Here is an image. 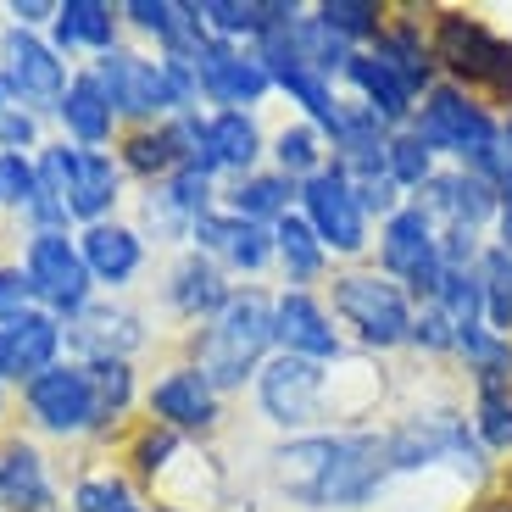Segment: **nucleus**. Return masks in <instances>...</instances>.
Segmentation results:
<instances>
[{
	"mask_svg": "<svg viewBox=\"0 0 512 512\" xmlns=\"http://www.w3.org/2000/svg\"><path fill=\"white\" fill-rule=\"evenodd\" d=\"M435 307L451 318V329L468 334L485 323V284H479V268H446V279H440L435 290Z\"/></svg>",
	"mask_w": 512,
	"mask_h": 512,
	"instance_id": "obj_39",
	"label": "nucleus"
},
{
	"mask_svg": "<svg viewBox=\"0 0 512 512\" xmlns=\"http://www.w3.org/2000/svg\"><path fill=\"white\" fill-rule=\"evenodd\" d=\"M56 6H62V0H6L0 17H6L12 28H34V34H45L51 17H56Z\"/></svg>",
	"mask_w": 512,
	"mask_h": 512,
	"instance_id": "obj_45",
	"label": "nucleus"
},
{
	"mask_svg": "<svg viewBox=\"0 0 512 512\" xmlns=\"http://www.w3.org/2000/svg\"><path fill=\"white\" fill-rule=\"evenodd\" d=\"M468 384H474L468 423H474L479 446L490 457H512V373H474Z\"/></svg>",
	"mask_w": 512,
	"mask_h": 512,
	"instance_id": "obj_33",
	"label": "nucleus"
},
{
	"mask_svg": "<svg viewBox=\"0 0 512 512\" xmlns=\"http://www.w3.org/2000/svg\"><path fill=\"white\" fill-rule=\"evenodd\" d=\"M151 512H201V507H167V501H156Z\"/></svg>",
	"mask_w": 512,
	"mask_h": 512,
	"instance_id": "obj_49",
	"label": "nucleus"
},
{
	"mask_svg": "<svg viewBox=\"0 0 512 512\" xmlns=\"http://www.w3.org/2000/svg\"><path fill=\"white\" fill-rule=\"evenodd\" d=\"M45 117L23 112V106H6L0 112V151H12V156H34L39 145H45Z\"/></svg>",
	"mask_w": 512,
	"mask_h": 512,
	"instance_id": "obj_43",
	"label": "nucleus"
},
{
	"mask_svg": "<svg viewBox=\"0 0 512 512\" xmlns=\"http://www.w3.org/2000/svg\"><path fill=\"white\" fill-rule=\"evenodd\" d=\"M39 195V173H34V156H12V151H0V212L6 218H23L28 206H34Z\"/></svg>",
	"mask_w": 512,
	"mask_h": 512,
	"instance_id": "obj_41",
	"label": "nucleus"
},
{
	"mask_svg": "<svg viewBox=\"0 0 512 512\" xmlns=\"http://www.w3.org/2000/svg\"><path fill=\"white\" fill-rule=\"evenodd\" d=\"M384 457L390 474H435V468H457L468 485L490 479V451L479 446L468 412L451 401H423V407L401 412L384 429Z\"/></svg>",
	"mask_w": 512,
	"mask_h": 512,
	"instance_id": "obj_4",
	"label": "nucleus"
},
{
	"mask_svg": "<svg viewBox=\"0 0 512 512\" xmlns=\"http://www.w3.org/2000/svg\"><path fill=\"white\" fill-rule=\"evenodd\" d=\"M407 128H412V134H418V140L429 145V151H435L446 167H468V173H479V179H490V184L507 173L501 112H496V106H485L479 95L446 84V78H440L435 90L418 101V112H412Z\"/></svg>",
	"mask_w": 512,
	"mask_h": 512,
	"instance_id": "obj_3",
	"label": "nucleus"
},
{
	"mask_svg": "<svg viewBox=\"0 0 512 512\" xmlns=\"http://www.w3.org/2000/svg\"><path fill=\"white\" fill-rule=\"evenodd\" d=\"M123 512H151V507H145V501H134V507H123Z\"/></svg>",
	"mask_w": 512,
	"mask_h": 512,
	"instance_id": "obj_50",
	"label": "nucleus"
},
{
	"mask_svg": "<svg viewBox=\"0 0 512 512\" xmlns=\"http://www.w3.org/2000/svg\"><path fill=\"white\" fill-rule=\"evenodd\" d=\"M507 496H512V479H507Z\"/></svg>",
	"mask_w": 512,
	"mask_h": 512,
	"instance_id": "obj_51",
	"label": "nucleus"
},
{
	"mask_svg": "<svg viewBox=\"0 0 512 512\" xmlns=\"http://www.w3.org/2000/svg\"><path fill=\"white\" fill-rule=\"evenodd\" d=\"M6 412H12V390L0 384V423H6Z\"/></svg>",
	"mask_w": 512,
	"mask_h": 512,
	"instance_id": "obj_47",
	"label": "nucleus"
},
{
	"mask_svg": "<svg viewBox=\"0 0 512 512\" xmlns=\"http://www.w3.org/2000/svg\"><path fill=\"white\" fill-rule=\"evenodd\" d=\"M412 351H423V357H457V329H451V318L435 307V301H423L418 312H412Z\"/></svg>",
	"mask_w": 512,
	"mask_h": 512,
	"instance_id": "obj_42",
	"label": "nucleus"
},
{
	"mask_svg": "<svg viewBox=\"0 0 512 512\" xmlns=\"http://www.w3.org/2000/svg\"><path fill=\"white\" fill-rule=\"evenodd\" d=\"M312 12L323 17V28H334V34L346 39L351 51H368L373 39H379L384 17H390V6H379V0H318Z\"/></svg>",
	"mask_w": 512,
	"mask_h": 512,
	"instance_id": "obj_37",
	"label": "nucleus"
},
{
	"mask_svg": "<svg viewBox=\"0 0 512 512\" xmlns=\"http://www.w3.org/2000/svg\"><path fill=\"white\" fill-rule=\"evenodd\" d=\"M429 23V56H435V73L446 84L468 95H490L496 106L512 112V39H501L485 17L457 12V6H440V12L423 17Z\"/></svg>",
	"mask_w": 512,
	"mask_h": 512,
	"instance_id": "obj_6",
	"label": "nucleus"
},
{
	"mask_svg": "<svg viewBox=\"0 0 512 512\" xmlns=\"http://www.w3.org/2000/svg\"><path fill=\"white\" fill-rule=\"evenodd\" d=\"M17 396V412H23V429L34 440H101V407H95V379L84 362H56L51 373L28 379Z\"/></svg>",
	"mask_w": 512,
	"mask_h": 512,
	"instance_id": "obj_8",
	"label": "nucleus"
},
{
	"mask_svg": "<svg viewBox=\"0 0 512 512\" xmlns=\"http://www.w3.org/2000/svg\"><path fill=\"white\" fill-rule=\"evenodd\" d=\"M6 329V340H12V390H23L28 379H39V373H51L56 362H67V334H62V318H51V312H23V318L0 323Z\"/></svg>",
	"mask_w": 512,
	"mask_h": 512,
	"instance_id": "obj_28",
	"label": "nucleus"
},
{
	"mask_svg": "<svg viewBox=\"0 0 512 512\" xmlns=\"http://www.w3.org/2000/svg\"><path fill=\"white\" fill-rule=\"evenodd\" d=\"M117 167H123L128 184H140V190H151V184H162L167 173H179L184 167V151L179 140H173V128L167 123H145V128H123L112 145Z\"/></svg>",
	"mask_w": 512,
	"mask_h": 512,
	"instance_id": "obj_29",
	"label": "nucleus"
},
{
	"mask_svg": "<svg viewBox=\"0 0 512 512\" xmlns=\"http://www.w3.org/2000/svg\"><path fill=\"white\" fill-rule=\"evenodd\" d=\"M62 334H67V362H134L156 340L151 312L123 301V295H95L73 323H62Z\"/></svg>",
	"mask_w": 512,
	"mask_h": 512,
	"instance_id": "obj_13",
	"label": "nucleus"
},
{
	"mask_svg": "<svg viewBox=\"0 0 512 512\" xmlns=\"http://www.w3.org/2000/svg\"><path fill=\"white\" fill-rule=\"evenodd\" d=\"M123 195H128V179H123V167H117V156L112 151H78L73 145V184H67V201H62L73 229L117 218Z\"/></svg>",
	"mask_w": 512,
	"mask_h": 512,
	"instance_id": "obj_26",
	"label": "nucleus"
},
{
	"mask_svg": "<svg viewBox=\"0 0 512 512\" xmlns=\"http://www.w3.org/2000/svg\"><path fill=\"white\" fill-rule=\"evenodd\" d=\"M145 418L162 423V429H173V435H184L190 446H201V440H212L223 429V396L212 390V379H206L195 362H167V368H156V379L145 384Z\"/></svg>",
	"mask_w": 512,
	"mask_h": 512,
	"instance_id": "obj_12",
	"label": "nucleus"
},
{
	"mask_svg": "<svg viewBox=\"0 0 512 512\" xmlns=\"http://www.w3.org/2000/svg\"><path fill=\"white\" fill-rule=\"evenodd\" d=\"M184 451H190V440L173 435V429H162V423L140 418L134 429H128L123 440V474L134 479L140 490H156L173 479V468L184 462Z\"/></svg>",
	"mask_w": 512,
	"mask_h": 512,
	"instance_id": "obj_32",
	"label": "nucleus"
},
{
	"mask_svg": "<svg viewBox=\"0 0 512 512\" xmlns=\"http://www.w3.org/2000/svg\"><path fill=\"white\" fill-rule=\"evenodd\" d=\"M501 140H507V151H512V112H501Z\"/></svg>",
	"mask_w": 512,
	"mask_h": 512,
	"instance_id": "obj_48",
	"label": "nucleus"
},
{
	"mask_svg": "<svg viewBox=\"0 0 512 512\" xmlns=\"http://www.w3.org/2000/svg\"><path fill=\"white\" fill-rule=\"evenodd\" d=\"M462 512H512V496H479V501H468Z\"/></svg>",
	"mask_w": 512,
	"mask_h": 512,
	"instance_id": "obj_46",
	"label": "nucleus"
},
{
	"mask_svg": "<svg viewBox=\"0 0 512 512\" xmlns=\"http://www.w3.org/2000/svg\"><path fill=\"white\" fill-rule=\"evenodd\" d=\"M295 212L312 223L318 245H323L329 256H340V262H362V256L373 251V223H368L362 201L351 195V184L340 179V167H334V162L301 184V195H295Z\"/></svg>",
	"mask_w": 512,
	"mask_h": 512,
	"instance_id": "obj_14",
	"label": "nucleus"
},
{
	"mask_svg": "<svg viewBox=\"0 0 512 512\" xmlns=\"http://www.w3.org/2000/svg\"><path fill=\"white\" fill-rule=\"evenodd\" d=\"M23 312H34V290H28V273L17 256L0 251V323L23 318Z\"/></svg>",
	"mask_w": 512,
	"mask_h": 512,
	"instance_id": "obj_44",
	"label": "nucleus"
},
{
	"mask_svg": "<svg viewBox=\"0 0 512 512\" xmlns=\"http://www.w3.org/2000/svg\"><path fill=\"white\" fill-rule=\"evenodd\" d=\"M140 501V485L117 468V462H90L78 468L73 485H67V507L73 512H123Z\"/></svg>",
	"mask_w": 512,
	"mask_h": 512,
	"instance_id": "obj_35",
	"label": "nucleus"
},
{
	"mask_svg": "<svg viewBox=\"0 0 512 512\" xmlns=\"http://www.w3.org/2000/svg\"><path fill=\"white\" fill-rule=\"evenodd\" d=\"M384 162H390V179L401 184V195H407V201L440 173V156L429 151L412 128H396V134L384 140Z\"/></svg>",
	"mask_w": 512,
	"mask_h": 512,
	"instance_id": "obj_38",
	"label": "nucleus"
},
{
	"mask_svg": "<svg viewBox=\"0 0 512 512\" xmlns=\"http://www.w3.org/2000/svg\"><path fill=\"white\" fill-rule=\"evenodd\" d=\"M373 256H379L373 268H379L384 279H396L418 307L423 301H435L440 279H446V256H440L435 218H429L418 201H407L390 223H379V245H373Z\"/></svg>",
	"mask_w": 512,
	"mask_h": 512,
	"instance_id": "obj_10",
	"label": "nucleus"
},
{
	"mask_svg": "<svg viewBox=\"0 0 512 512\" xmlns=\"http://www.w3.org/2000/svg\"><path fill=\"white\" fill-rule=\"evenodd\" d=\"M0 73H6V84H12V95H17L23 112H34V117L51 123L56 101H62V90H67V78H73L78 67H67L62 56L51 51L45 34L0 23Z\"/></svg>",
	"mask_w": 512,
	"mask_h": 512,
	"instance_id": "obj_15",
	"label": "nucleus"
},
{
	"mask_svg": "<svg viewBox=\"0 0 512 512\" xmlns=\"http://www.w3.org/2000/svg\"><path fill=\"white\" fill-rule=\"evenodd\" d=\"M390 479L384 429H318L268 451V485L295 512H362Z\"/></svg>",
	"mask_w": 512,
	"mask_h": 512,
	"instance_id": "obj_1",
	"label": "nucleus"
},
{
	"mask_svg": "<svg viewBox=\"0 0 512 512\" xmlns=\"http://www.w3.org/2000/svg\"><path fill=\"white\" fill-rule=\"evenodd\" d=\"M290 45H295V62L301 67H312V73H323L334 84V78H346V67H351V45L334 28H323V17L318 12H301L290 23Z\"/></svg>",
	"mask_w": 512,
	"mask_h": 512,
	"instance_id": "obj_36",
	"label": "nucleus"
},
{
	"mask_svg": "<svg viewBox=\"0 0 512 512\" xmlns=\"http://www.w3.org/2000/svg\"><path fill=\"white\" fill-rule=\"evenodd\" d=\"M295 195H301V184H295V179H284V173H273V167H256V173H245V179L223 184L218 206H223V212H234V218H245V223L273 229L279 218H290V212H295Z\"/></svg>",
	"mask_w": 512,
	"mask_h": 512,
	"instance_id": "obj_30",
	"label": "nucleus"
},
{
	"mask_svg": "<svg viewBox=\"0 0 512 512\" xmlns=\"http://www.w3.org/2000/svg\"><path fill=\"white\" fill-rule=\"evenodd\" d=\"M78 256H84V268H90L101 295H128L140 284L145 262H151V245L128 218H106L78 229Z\"/></svg>",
	"mask_w": 512,
	"mask_h": 512,
	"instance_id": "obj_19",
	"label": "nucleus"
},
{
	"mask_svg": "<svg viewBox=\"0 0 512 512\" xmlns=\"http://www.w3.org/2000/svg\"><path fill=\"white\" fill-rule=\"evenodd\" d=\"M256 167H268L262 112H206V156L195 162V173H206L212 184H234Z\"/></svg>",
	"mask_w": 512,
	"mask_h": 512,
	"instance_id": "obj_20",
	"label": "nucleus"
},
{
	"mask_svg": "<svg viewBox=\"0 0 512 512\" xmlns=\"http://www.w3.org/2000/svg\"><path fill=\"white\" fill-rule=\"evenodd\" d=\"M340 84H346L351 101L368 106V112L379 117V128H390V134H396V128H407L412 112H418V95H412L384 62H373V51L351 56V67H346V78H340Z\"/></svg>",
	"mask_w": 512,
	"mask_h": 512,
	"instance_id": "obj_27",
	"label": "nucleus"
},
{
	"mask_svg": "<svg viewBox=\"0 0 512 512\" xmlns=\"http://www.w3.org/2000/svg\"><path fill=\"white\" fill-rule=\"evenodd\" d=\"M45 39H51V51L67 67H84L123 45V12H117L112 0H62L51 28H45Z\"/></svg>",
	"mask_w": 512,
	"mask_h": 512,
	"instance_id": "obj_23",
	"label": "nucleus"
},
{
	"mask_svg": "<svg viewBox=\"0 0 512 512\" xmlns=\"http://www.w3.org/2000/svg\"><path fill=\"white\" fill-rule=\"evenodd\" d=\"M479 284H485V323L512 340V251L490 240L479 256Z\"/></svg>",
	"mask_w": 512,
	"mask_h": 512,
	"instance_id": "obj_40",
	"label": "nucleus"
},
{
	"mask_svg": "<svg viewBox=\"0 0 512 512\" xmlns=\"http://www.w3.org/2000/svg\"><path fill=\"white\" fill-rule=\"evenodd\" d=\"M195 90H201V112H262L273 90V73L251 45H229V39H201V51L190 56Z\"/></svg>",
	"mask_w": 512,
	"mask_h": 512,
	"instance_id": "obj_11",
	"label": "nucleus"
},
{
	"mask_svg": "<svg viewBox=\"0 0 512 512\" xmlns=\"http://www.w3.org/2000/svg\"><path fill=\"white\" fill-rule=\"evenodd\" d=\"M234 290H240V284H234L206 251H195V245H184V251L167 256L162 279H156V301H162V312L167 318H179V323H190V329H201V323L218 318V312L229 307Z\"/></svg>",
	"mask_w": 512,
	"mask_h": 512,
	"instance_id": "obj_16",
	"label": "nucleus"
},
{
	"mask_svg": "<svg viewBox=\"0 0 512 512\" xmlns=\"http://www.w3.org/2000/svg\"><path fill=\"white\" fill-rule=\"evenodd\" d=\"M273 346L284 357H307V362H346V334L334 329V312L318 290H279L273 295Z\"/></svg>",
	"mask_w": 512,
	"mask_h": 512,
	"instance_id": "obj_18",
	"label": "nucleus"
},
{
	"mask_svg": "<svg viewBox=\"0 0 512 512\" xmlns=\"http://www.w3.org/2000/svg\"><path fill=\"white\" fill-rule=\"evenodd\" d=\"M323 301H329L334 323H346L357 334L362 351H401L412 340V312H418V301L396 279H384L379 268L329 273Z\"/></svg>",
	"mask_w": 512,
	"mask_h": 512,
	"instance_id": "obj_7",
	"label": "nucleus"
},
{
	"mask_svg": "<svg viewBox=\"0 0 512 512\" xmlns=\"http://www.w3.org/2000/svg\"><path fill=\"white\" fill-rule=\"evenodd\" d=\"M268 167L284 173V179H295V184H307L312 173H323V167H329V140H323V128H312L307 117L279 123L268 134Z\"/></svg>",
	"mask_w": 512,
	"mask_h": 512,
	"instance_id": "obj_34",
	"label": "nucleus"
},
{
	"mask_svg": "<svg viewBox=\"0 0 512 512\" xmlns=\"http://www.w3.org/2000/svg\"><path fill=\"white\" fill-rule=\"evenodd\" d=\"M17 262H23V273H28L34 307L62 318V323H73L78 312L101 295L90 279V268H84V256H78V229L23 234V240H17Z\"/></svg>",
	"mask_w": 512,
	"mask_h": 512,
	"instance_id": "obj_9",
	"label": "nucleus"
},
{
	"mask_svg": "<svg viewBox=\"0 0 512 512\" xmlns=\"http://www.w3.org/2000/svg\"><path fill=\"white\" fill-rule=\"evenodd\" d=\"M412 201L435 218V229H496V184L468 173V167H440Z\"/></svg>",
	"mask_w": 512,
	"mask_h": 512,
	"instance_id": "obj_22",
	"label": "nucleus"
},
{
	"mask_svg": "<svg viewBox=\"0 0 512 512\" xmlns=\"http://www.w3.org/2000/svg\"><path fill=\"white\" fill-rule=\"evenodd\" d=\"M51 123H56V140L78 145V151H112L117 134H123V123H117L112 101H106V90L95 84L90 67H78V73L67 78V90H62V101H56Z\"/></svg>",
	"mask_w": 512,
	"mask_h": 512,
	"instance_id": "obj_24",
	"label": "nucleus"
},
{
	"mask_svg": "<svg viewBox=\"0 0 512 512\" xmlns=\"http://www.w3.org/2000/svg\"><path fill=\"white\" fill-rule=\"evenodd\" d=\"M334 368H340V362H334ZM334 368L329 362H307V357L273 351L268 368L256 373V384H251L256 412H262L284 440L290 435H318V429H329V423L357 429L346 396H340V379H346V373H334Z\"/></svg>",
	"mask_w": 512,
	"mask_h": 512,
	"instance_id": "obj_5",
	"label": "nucleus"
},
{
	"mask_svg": "<svg viewBox=\"0 0 512 512\" xmlns=\"http://www.w3.org/2000/svg\"><path fill=\"white\" fill-rule=\"evenodd\" d=\"M273 268L284 273V290H312V284H329V268L334 256L318 245L312 223L301 212L273 223Z\"/></svg>",
	"mask_w": 512,
	"mask_h": 512,
	"instance_id": "obj_31",
	"label": "nucleus"
},
{
	"mask_svg": "<svg viewBox=\"0 0 512 512\" xmlns=\"http://www.w3.org/2000/svg\"><path fill=\"white\" fill-rule=\"evenodd\" d=\"M51 451L28 429H0V512H67Z\"/></svg>",
	"mask_w": 512,
	"mask_h": 512,
	"instance_id": "obj_17",
	"label": "nucleus"
},
{
	"mask_svg": "<svg viewBox=\"0 0 512 512\" xmlns=\"http://www.w3.org/2000/svg\"><path fill=\"white\" fill-rule=\"evenodd\" d=\"M190 245L212 256L229 279H256V273L273 268V229L234 218V212H223V206H212L206 218H195Z\"/></svg>",
	"mask_w": 512,
	"mask_h": 512,
	"instance_id": "obj_21",
	"label": "nucleus"
},
{
	"mask_svg": "<svg viewBox=\"0 0 512 512\" xmlns=\"http://www.w3.org/2000/svg\"><path fill=\"white\" fill-rule=\"evenodd\" d=\"M373 51V62H384L390 67V73L401 78V84H407L412 95H429L440 84V73H435V56H429V23H423L418 12H390L384 17V28H379V39H373L368 45Z\"/></svg>",
	"mask_w": 512,
	"mask_h": 512,
	"instance_id": "obj_25",
	"label": "nucleus"
},
{
	"mask_svg": "<svg viewBox=\"0 0 512 512\" xmlns=\"http://www.w3.org/2000/svg\"><path fill=\"white\" fill-rule=\"evenodd\" d=\"M273 351H279L273 346V295L262 284H240L218 318L184 334V362H195L218 396L256 384Z\"/></svg>",
	"mask_w": 512,
	"mask_h": 512,
	"instance_id": "obj_2",
	"label": "nucleus"
}]
</instances>
